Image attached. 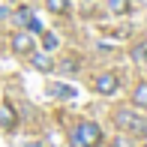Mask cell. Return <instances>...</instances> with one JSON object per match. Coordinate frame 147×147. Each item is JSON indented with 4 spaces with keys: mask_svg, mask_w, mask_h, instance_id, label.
<instances>
[{
    "mask_svg": "<svg viewBox=\"0 0 147 147\" xmlns=\"http://www.w3.org/2000/svg\"><path fill=\"white\" fill-rule=\"evenodd\" d=\"M12 51H15V54H33V51H36V45H33V36H30L27 30L12 33Z\"/></svg>",
    "mask_w": 147,
    "mask_h": 147,
    "instance_id": "obj_4",
    "label": "cell"
},
{
    "mask_svg": "<svg viewBox=\"0 0 147 147\" xmlns=\"http://www.w3.org/2000/svg\"><path fill=\"white\" fill-rule=\"evenodd\" d=\"M27 27H30V33H42V30H45L39 18H30V21H27Z\"/></svg>",
    "mask_w": 147,
    "mask_h": 147,
    "instance_id": "obj_15",
    "label": "cell"
},
{
    "mask_svg": "<svg viewBox=\"0 0 147 147\" xmlns=\"http://www.w3.org/2000/svg\"><path fill=\"white\" fill-rule=\"evenodd\" d=\"M30 60H33V66H36L39 72H51V69H54V63H51L48 51H45V54H36V51H33V54H30Z\"/></svg>",
    "mask_w": 147,
    "mask_h": 147,
    "instance_id": "obj_6",
    "label": "cell"
},
{
    "mask_svg": "<svg viewBox=\"0 0 147 147\" xmlns=\"http://www.w3.org/2000/svg\"><path fill=\"white\" fill-rule=\"evenodd\" d=\"M111 147H132V141H129V138H123V135H120V138H114V141H111Z\"/></svg>",
    "mask_w": 147,
    "mask_h": 147,
    "instance_id": "obj_16",
    "label": "cell"
},
{
    "mask_svg": "<svg viewBox=\"0 0 147 147\" xmlns=\"http://www.w3.org/2000/svg\"><path fill=\"white\" fill-rule=\"evenodd\" d=\"M132 105H135V108H144V111H147V81H141L135 90H132Z\"/></svg>",
    "mask_w": 147,
    "mask_h": 147,
    "instance_id": "obj_5",
    "label": "cell"
},
{
    "mask_svg": "<svg viewBox=\"0 0 147 147\" xmlns=\"http://www.w3.org/2000/svg\"><path fill=\"white\" fill-rule=\"evenodd\" d=\"M45 6H48L51 15H66L69 12V0H45Z\"/></svg>",
    "mask_w": 147,
    "mask_h": 147,
    "instance_id": "obj_8",
    "label": "cell"
},
{
    "mask_svg": "<svg viewBox=\"0 0 147 147\" xmlns=\"http://www.w3.org/2000/svg\"><path fill=\"white\" fill-rule=\"evenodd\" d=\"M93 87H96V93H102V96H111V93L120 90V78L114 72H99L96 81H93Z\"/></svg>",
    "mask_w": 147,
    "mask_h": 147,
    "instance_id": "obj_3",
    "label": "cell"
},
{
    "mask_svg": "<svg viewBox=\"0 0 147 147\" xmlns=\"http://www.w3.org/2000/svg\"><path fill=\"white\" fill-rule=\"evenodd\" d=\"M114 123L123 132H132V135H147V120L141 114H135L132 108H117L114 111Z\"/></svg>",
    "mask_w": 147,
    "mask_h": 147,
    "instance_id": "obj_2",
    "label": "cell"
},
{
    "mask_svg": "<svg viewBox=\"0 0 147 147\" xmlns=\"http://www.w3.org/2000/svg\"><path fill=\"white\" fill-rule=\"evenodd\" d=\"M108 9L114 15H123V12H129V0H108Z\"/></svg>",
    "mask_w": 147,
    "mask_h": 147,
    "instance_id": "obj_11",
    "label": "cell"
},
{
    "mask_svg": "<svg viewBox=\"0 0 147 147\" xmlns=\"http://www.w3.org/2000/svg\"><path fill=\"white\" fill-rule=\"evenodd\" d=\"M30 18H33V12L27 9V6H21V9H18V12H15V24H27V21H30Z\"/></svg>",
    "mask_w": 147,
    "mask_h": 147,
    "instance_id": "obj_14",
    "label": "cell"
},
{
    "mask_svg": "<svg viewBox=\"0 0 147 147\" xmlns=\"http://www.w3.org/2000/svg\"><path fill=\"white\" fill-rule=\"evenodd\" d=\"M42 48L48 51V54L57 48V36H54V33H45V30H42Z\"/></svg>",
    "mask_w": 147,
    "mask_h": 147,
    "instance_id": "obj_12",
    "label": "cell"
},
{
    "mask_svg": "<svg viewBox=\"0 0 147 147\" xmlns=\"http://www.w3.org/2000/svg\"><path fill=\"white\" fill-rule=\"evenodd\" d=\"M132 60H135V63H144V60H147V42H141V45L132 48Z\"/></svg>",
    "mask_w": 147,
    "mask_h": 147,
    "instance_id": "obj_13",
    "label": "cell"
},
{
    "mask_svg": "<svg viewBox=\"0 0 147 147\" xmlns=\"http://www.w3.org/2000/svg\"><path fill=\"white\" fill-rule=\"evenodd\" d=\"M72 147H99L105 141L102 129H99V123H93V120H81V123L72 129Z\"/></svg>",
    "mask_w": 147,
    "mask_h": 147,
    "instance_id": "obj_1",
    "label": "cell"
},
{
    "mask_svg": "<svg viewBox=\"0 0 147 147\" xmlns=\"http://www.w3.org/2000/svg\"><path fill=\"white\" fill-rule=\"evenodd\" d=\"M63 75H75L78 72V57H66V60H60V66H57Z\"/></svg>",
    "mask_w": 147,
    "mask_h": 147,
    "instance_id": "obj_10",
    "label": "cell"
},
{
    "mask_svg": "<svg viewBox=\"0 0 147 147\" xmlns=\"http://www.w3.org/2000/svg\"><path fill=\"white\" fill-rule=\"evenodd\" d=\"M0 123H3L6 129H12V126H15V114H12L9 102H3V105H0Z\"/></svg>",
    "mask_w": 147,
    "mask_h": 147,
    "instance_id": "obj_9",
    "label": "cell"
},
{
    "mask_svg": "<svg viewBox=\"0 0 147 147\" xmlns=\"http://www.w3.org/2000/svg\"><path fill=\"white\" fill-rule=\"evenodd\" d=\"M51 96H57V99H75V87H69V84H51Z\"/></svg>",
    "mask_w": 147,
    "mask_h": 147,
    "instance_id": "obj_7",
    "label": "cell"
}]
</instances>
